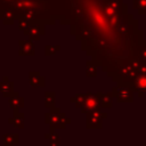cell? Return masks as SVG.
<instances>
[{"mask_svg":"<svg viewBox=\"0 0 146 146\" xmlns=\"http://www.w3.org/2000/svg\"><path fill=\"white\" fill-rule=\"evenodd\" d=\"M21 54L24 55L33 54V44L29 41H21Z\"/></svg>","mask_w":146,"mask_h":146,"instance_id":"3957f363","label":"cell"},{"mask_svg":"<svg viewBox=\"0 0 146 146\" xmlns=\"http://www.w3.org/2000/svg\"><path fill=\"white\" fill-rule=\"evenodd\" d=\"M23 102H24L23 98H22L18 94L13 95L11 98L9 99V104H10V106H11L14 110H17V108L22 107V106H23Z\"/></svg>","mask_w":146,"mask_h":146,"instance_id":"7a4b0ae2","label":"cell"},{"mask_svg":"<svg viewBox=\"0 0 146 146\" xmlns=\"http://www.w3.org/2000/svg\"><path fill=\"white\" fill-rule=\"evenodd\" d=\"M9 123H11V124H14V125H16V127H18V128H22L23 127V121H24V117H23V115L21 114V113H16L13 117H10L9 120Z\"/></svg>","mask_w":146,"mask_h":146,"instance_id":"5b68a950","label":"cell"},{"mask_svg":"<svg viewBox=\"0 0 146 146\" xmlns=\"http://www.w3.org/2000/svg\"><path fill=\"white\" fill-rule=\"evenodd\" d=\"M15 11H14V9H7L6 11H5V14H3V22L6 23V24H10L14 19H15Z\"/></svg>","mask_w":146,"mask_h":146,"instance_id":"8992f818","label":"cell"},{"mask_svg":"<svg viewBox=\"0 0 146 146\" xmlns=\"http://www.w3.org/2000/svg\"><path fill=\"white\" fill-rule=\"evenodd\" d=\"M136 86L140 90H146V75H140L136 82Z\"/></svg>","mask_w":146,"mask_h":146,"instance_id":"52a82bcc","label":"cell"},{"mask_svg":"<svg viewBox=\"0 0 146 146\" xmlns=\"http://www.w3.org/2000/svg\"><path fill=\"white\" fill-rule=\"evenodd\" d=\"M18 143L17 135H5L3 136V146H14Z\"/></svg>","mask_w":146,"mask_h":146,"instance_id":"277c9868","label":"cell"},{"mask_svg":"<svg viewBox=\"0 0 146 146\" xmlns=\"http://www.w3.org/2000/svg\"><path fill=\"white\" fill-rule=\"evenodd\" d=\"M0 91L2 92L3 97L13 96V82H10L7 78L3 79V81H0Z\"/></svg>","mask_w":146,"mask_h":146,"instance_id":"6da1fadb","label":"cell"},{"mask_svg":"<svg viewBox=\"0 0 146 146\" xmlns=\"http://www.w3.org/2000/svg\"><path fill=\"white\" fill-rule=\"evenodd\" d=\"M13 1H14V0H3V2H5V3H7V2H8V3H10V2H13Z\"/></svg>","mask_w":146,"mask_h":146,"instance_id":"ba28073f","label":"cell"}]
</instances>
